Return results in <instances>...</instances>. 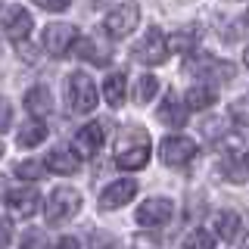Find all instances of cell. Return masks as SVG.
Returning <instances> with one entry per match:
<instances>
[{
  "instance_id": "obj_1",
  "label": "cell",
  "mask_w": 249,
  "mask_h": 249,
  "mask_svg": "<svg viewBox=\"0 0 249 249\" xmlns=\"http://www.w3.org/2000/svg\"><path fill=\"white\" fill-rule=\"evenodd\" d=\"M150 162V134L137 124L124 128L115 143V165L124 171H137Z\"/></svg>"
},
{
  "instance_id": "obj_2",
  "label": "cell",
  "mask_w": 249,
  "mask_h": 249,
  "mask_svg": "<svg viewBox=\"0 0 249 249\" xmlns=\"http://www.w3.org/2000/svg\"><path fill=\"white\" fill-rule=\"evenodd\" d=\"M81 212V193L75 187H56L50 193V199L44 202V215L50 224H66Z\"/></svg>"
},
{
  "instance_id": "obj_3",
  "label": "cell",
  "mask_w": 249,
  "mask_h": 249,
  "mask_svg": "<svg viewBox=\"0 0 249 249\" xmlns=\"http://www.w3.org/2000/svg\"><path fill=\"white\" fill-rule=\"evenodd\" d=\"M69 106L78 115L93 112V106H97V84H93V78L88 72L69 75Z\"/></svg>"
},
{
  "instance_id": "obj_4",
  "label": "cell",
  "mask_w": 249,
  "mask_h": 249,
  "mask_svg": "<svg viewBox=\"0 0 249 249\" xmlns=\"http://www.w3.org/2000/svg\"><path fill=\"white\" fill-rule=\"evenodd\" d=\"M137 19H140V6L128 0V3H119V6H112V10L106 13L103 28H106L109 37H128L131 31L137 28Z\"/></svg>"
},
{
  "instance_id": "obj_5",
  "label": "cell",
  "mask_w": 249,
  "mask_h": 249,
  "mask_svg": "<svg viewBox=\"0 0 249 249\" xmlns=\"http://www.w3.org/2000/svg\"><path fill=\"white\" fill-rule=\"evenodd\" d=\"M134 59L143 62V66H159V62L168 59V37L162 35L159 28H150L143 35V41L134 44Z\"/></svg>"
},
{
  "instance_id": "obj_6",
  "label": "cell",
  "mask_w": 249,
  "mask_h": 249,
  "mask_svg": "<svg viewBox=\"0 0 249 249\" xmlns=\"http://www.w3.org/2000/svg\"><path fill=\"white\" fill-rule=\"evenodd\" d=\"M78 41V28L69 25V22H53V25L44 28V50L50 56H66L69 50Z\"/></svg>"
},
{
  "instance_id": "obj_7",
  "label": "cell",
  "mask_w": 249,
  "mask_h": 249,
  "mask_svg": "<svg viewBox=\"0 0 249 249\" xmlns=\"http://www.w3.org/2000/svg\"><path fill=\"white\" fill-rule=\"evenodd\" d=\"M193 156H196V143H193L190 137H184V134L165 137V140L159 143V159L165 162V165H171V168L187 165Z\"/></svg>"
},
{
  "instance_id": "obj_8",
  "label": "cell",
  "mask_w": 249,
  "mask_h": 249,
  "mask_svg": "<svg viewBox=\"0 0 249 249\" xmlns=\"http://www.w3.org/2000/svg\"><path fill=\"white\" fill-rule=\"evenodd\" d=\"M171 215H175L171 199L153 196V199L140 202V209H137V224H140V228H159V224H165Z\"/></svg>"
},
{
  "instance_id": "obj_9",
  "label": "cell",
  "mask_w": 249,
  "mask_h": 249,
  "mask_svg": "<svg viewBox=\"0 0 249 249\" xmlns=\"http://www.w3.org/2000/svg\"><path fill=\"white\" fill-rule=\"evenodd\" d=\"M31 13L25 6H10V10L3 13V19H0V28H3V35L10 37V41H25L28 31H31Z\"/></svg>"
},
{
  "instance_id": "obj_10",
  "label": "cell",
  "mask_w": 249,
  "mask_h": 249,
  "mask_svg": "<svg viewBox=\"0 0 249 249\" xmlns=\"http://www.w3.org/2000/svg\"><path fill=\"white\" fill-rule=\"evenodd\" d=\"M6 209L16 215V218H31L41 209V193L35 187H22V190H13L6 193Z\"/></svg>"
},
{
  "instance_id": "obj_11",
  "label": "cell",
  "mask_w": 249,
  "mask_h": 249,
  "mask_svg": "<svg viewBox=\"0 0 249 249\" xmlns=\"http://www.w3.org/2000/svg\"><path fill=\"white\" fill-rule=\"evenodd\" d=\"M103 140H106V124L90 122L75 134V150H78V156H97L100 146H103Z\"/></svg>"
},
{
  "instance_id": "obj_12",
  "label": "cell",
  "mask_w": 249,
  "mask_h": 249,
  "mask_svg": "<svg viewBox=\"0 0 249 249\" xmlns=\"http://www.w3.org/2000/svg\"><path fill=\"white\" fill-rule=\"evenodd\" d=\"M137 193V181H131V178H122V181L109 184L103 193H100V206L103 209H122L124 202H131Z\"/></svg>"
},
{
  "instance_id": "obj_13",
  "label": "cell",
  "mask_w": 249,
  "mask_h": 249,
  "mask_svg": "<svg viewBox=\"0 0 249 249\" xmlns=\"http://www.w3.org/2000/svg\"><path fill=\"white\" fill-rule=\"evenodd\" d=\"M187 72H196L202 78H218V81H231L233 78V66L231 62H221V59H215V56H196V59H190L187 62Z\"/></svg>"
},
{
  "instance_id": "obj_14",
  "label": "cell",
  "mask_w": 249,
  "mask_h": 249,
  "mask_svg": "<svg viewBox=\"0 0 249 249\" xmlns=\"http://www.w3.org/2000/svg\"><path fill=\"white\" fill-rule=\"evenodd\" d=\"M159 122L168 128H184L187 124V103L178 100V93H165V100L159 103Z\"/></svg>"
},
{
  "instance_id": "obj_15",
  "label": "cell",
  "mask_w": 249,
  "mask_h": 249,
  "mask_svg": "<svg viewBox=\"0 0 249 249\" xmlns=\"http://www.w3.org/2000/svg\"><path fill=\"white\" fill-rule=\"evenodd\" d=\"M47 168L56 171V175H75V171L81 168V156L72 153L69 146H53V150L47 153Z\"/></svg>"
},
{
  "instance_id": "obj_16",
  "label": "cell",
  "mask_w": 249,
  "mask_h": 249,
  "mask_svg": "<svg viewBox=\"0 0 249 249\" xmlns=\"http://www.w3.org/2000/svg\"><path fill=\"white\" fill-rule=\"evenodd\" d=\"M75 53H78L81 59L93 62V66H106L109 56H112L109 44H103L100 37H81V41H75Z\"/></svg>"
},
{
  "instance_id": "obj_17",
  "label": "cell",
  "mask_w": 249,
  "mask_h": 249,
  "mask_svg": "<svg viewBox=\"0 0 249 249\" xmlns=\"http://www.w3.org/2000/svg\"><path fill=\"white\" fill-rule=\"evenodd\" d=\"M215 233L221 240H228V243H233V240L243 233V218L233 212V209H221V212L215 215Z\"/></svg>"
},
{
  "instance_id": "obj_18",
  "label": "cell",
  "mask_w": 249,
  "mask_h": 249,
  "mask_svg": "<svg viewBox=\"0 0 249 249\" xmlns=\"http://www.w3.org/2000/svg\"><path fill=\"white\" fill-rule=\"evenodd\" d=\"M199 44V25H184L178 28L175 35L168 37V53H181V56H187V53H193Z\"/></svg>"
},
{
  "instance_id": "obj_19",
  "label": "cell",
  "mask_w": 249,
  "mask_h": 249,
  "mask_svg": "<svg viewBox=\"0 0 249 249\" xmlns=\"http://www.w3.org/2000/svg\"><path fill=\"white\" fill-rule=\"evenodd\" d=\"M25 109L35 115V119L50 115V112H53V97H50V90H47L44 84H35V88L25 93Z\"/></svg>"
},
{
  "instance_id": "obj_20",
  "label": "cell",
  "mask_w": 249,
  "mask_h": 249,
  "mask_svg": "<svg viewBox=\"0 0 249 249\" xmlns=\"http://www.w3.org/2000/svg\"><path fill=\"white\" fill-rule=\"evenodd\" d=\"M215 100H218V93H215L212 84H193V88L184 93L187 109H209Z\"/></svg>"
},
{
  "instance_id": "obj_21",
  "label": "cell",
  "mask_w": 249,
  "mask_h": 249,
  "mask_svg": "<svg viewBox=\"0 0 249 249\" xmlns=\"http://www.w3.org/2000/svg\"><path fill=\"white\" fill-rule=\"evenodd\" d=\"M44 137H47L44 122H41V119H31V122H25V124L19 128V137H16V140H19V146H25V150H28V146L44 143Z\"/></svg>"
},
{
  "instance_id": "obj_22",
  "label": "cell",
  "mask_w": 249,
  "mask_h": 249,
  "mask_svg": "<svg viewBox=\"0 0 249 249\" xmlns=\"http://www.w3.org/2000/svg\"><path fill=\"white\" fill-rule=\"evenodd\" d=\"M124 90H128V81H124L122 72L109 75L106 81H103V93H106V103L109 106H122L124 103Z\"/></svg>"
},
{
  "instance_id": "obj_23",
  "label": "cell",
  "mask_w": 249,
  "mask_h": 249,
  "mask_svg": "<svg viewBox=\"0 0 249 249\" xmlns=\"http://www.w3.org/2000/svg\"><path fill=\"white\" fill-rule=\"evenodd\" d=\"M184 249H215V237H212L206 228H196V231L187 233Z\"/></svg>"
},
{
  "instance_id": "obj_24",
  "label": "cell",
  "mask_w": 249,
  "mask_h": 249,
  "mask_svg": "<svg viewBox=\"0 0 249 249\" xmlns=\"http://www.w3.org/2000/svg\"><path fill=\"white\" fill-rule=\"evenodd\" d=\"M156 90H159V78L156 75H140L137 81V103H150L156 97Z\"/></svg>"
},
{
  "instance_id": "obj_25",
  "label": "cell",
  "mask_w": 249,
  "mask_h": 249,
  "mask_svg": "<svg viewBox=\"0 0 249 249\" xmlns=\"http://www.w3.org/2000/svg\"><path fill=\"white\" fill-rule=\"evenodd\" d=\"M16 175H19L22 181H41V178H44V165L35 162V159H25V162L16 165Z\"/></svg>"
},
{
  "instance_id": "obj_26",
  "label": "cell",
  "mask_w": 249,
  "mask_h": 249,
  "mask_svg": "<svg viewBox=\"0 0 249 249\" xmlns=\"http://www.w3.org/2000/svg\"><path fill=\"white\" fill-rule=\"evenodd\" d=\"M10 124H13V106H10V100L0 97V131H6Z\"/></svg>"
},
{
  "instance_id": "obj_27",
  "label": "cell",
  "mask_w": 249,
  "mask_h": 249,
  "mask_svg": "<svg viewBox=\"0 0 249 249\" xmlns=\"http://www.w3.org/2000/svg\"><path fill=\"white\" fill-rule=\"evenodd\" d=\"M41 10H50V13H62V10H69V0H35Z\"/></svg>"
},
{
  "instance_id": "obj_28",
  "label": "cell",
  "mask_w": 249,
  "mask_h": 249,
  "mask_svg": "<svg viewBox=\"0 0 249 249\" xmlns=\"http://www.w3.org/2000/svg\"><path fill=\"white\" fill-rule=\"evenodd\" d=\"M93 249H115V237H106V233H93Z\"/></svg>"
},
{
  "instance_id": "obj_29",
  "label": "cell",
  "mask_w": 249,
  "mask_h": 249,
  "mask_svg": "<svg viewBox=\"0 0 249 249\" xmlns=\"http://www.w3.org/2000/svg\"><path fill=\"white\" fill-rule=\"evenodd\" d=\"M10 237H13V224L3 218V221H0V249L10 246Z\"/></svg>"
},
{
  "instance_id": "obj_30",
  "label": "cell",
  "mask_w": 249,
  "mask_h": 249,
  "mask_svg": "<svg viewBox=\"0 0 249 249\" xmlns=\"http://www.w3.org/2000/svg\"><path fill=\"white\" fill-rule=\"evenodd\" d=\"M22 249H44V237H41V233H28L25 243H22Z\"/></svg>"
},
{
  "instance_id": "obj_31",
  "label": "cell",
  "mask_w": 249,
  "mask_h": 249,
  "mask_svg": "<svg viewBox=\"0 0 249 249\" xmlns=\"http://www.w3.org/2000/svg\"><path fill=\"white\" fill-rule=\"evenodd\" d=\"M53 249H81V246H78L75 237H62V240H56V246H53Z\"/></svg>"
},
{
  "instance_id": "obj_32",
  "label": "cell",
  "mask_w": 249,
  "mask_h": 249,
  "mask_svg": "<svg viewBox=\"0 0 249 249\" xmlns=\"http://www.w3.org/2000/svg\"><path fill=\"white\" fill-rule=\"evenodd\" d=\"M3 196H6V178L0 175V199H3Z\"/></svg>"
},
{
  "instance_id": "obj_33",
  "label": "cell",
  "mask_w": 249,
  "mask_h": 249,
  "mask_svg": "<svg viewBox=\"0 0 249 249\" xmlns=\"http://www.w3.org/2000/svg\"><path fill=\"white\" fill-rule=\"evenodd\" d=\"M243 62H246V69H249V47H246V53H243Z\"/></svg>"
},
{
  "instance_id": "obj_34",
  "label": "cell",
  "mask_w": 249,
  "mask_h": 249,
  "mask_svg": "<svg viewBox=\"0 0 249 249\" xmlns=\"http://www.w3.org/2000/svg\"><path fill=\"white\" fill-rule=\"evenodd\" d=\"M243 249H249V237H246V243H243Z\"/></svg>"
},
{
  "instance_id": "obj_35",
  "label": "cell",
  "mask_w": 249,
  "mask_h": 249,
  "mask_svg": "<svg viewBox=\"0 0 249 249\" xmlns=\"http://www.w3.org/2000/svg\"><path fill=\"white\" fill-rule=\"evenodd\" d=\"M0 156H3V143H0Z\"/></svg>"
},
{
  "instance_id": "obj_36",
  "label": "cell",
  "mask_w": 249,
  "mask_h": 249,
  "mask_svg": "<svg viewBox=\"0 0 249 249\" xmlns=\"http://www.w3.org/2000/svg\"><path fill=\"white\" fill-rule=\"evenodd\" d=\"M246 22H249V13H246Z\"/></svg>"
}]
</instances>
